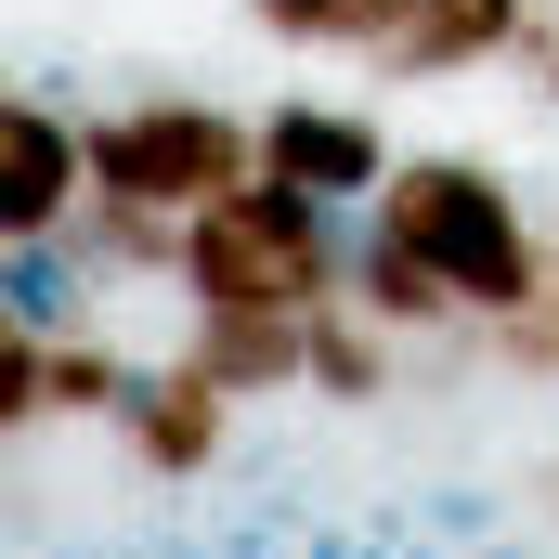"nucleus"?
Returning a JSON list of instances; mask_svg holds the SVG:
<instances>
[{"instance_id":"nucleus-13","label":"nucleus","mask_w":559,"mask_h":559,"mask_svg":"<svg viewBox=\"0 0 559 559\" xmlns=\"http://www.w3.org/2000/svg\"><path fill=\"white\" fill-rule=\"evenodd\" d=\"M143 365H118L105 338H79V325H52V417H118L131 404Z\"/></svg>"},{"instance_id":"nucleus-6","label":"nucleus","mask_w":559,"mask_h":559,"mask_svg":"<svg viewBox=\"0 0 559 559\" xmlns=\"http://www.w3.org/2000/svg\"><path fill=\"white\" fill-rule=\"evenodd\" d=\"M261 169L299 182V195H325V209H352V195L391 182V143H378V118H352V105H274L261 118Z\"/></svg>"},{"instance_id":"nucleus-10","label":"nucleus","mask_w":559,"mask_h":559,"mask_svg":"<svg viewBox=\"0 0 559 559\" xmlns=\"http://www.w3.org/2000/svg\"><path fill=\"white\" fill-rule=\"evenodd\" d=\"M66 248L105 274H182V209H143V195H92L79 222H66Z\"/></svg>"},{"instance_id":"nucleus-4","label":"nucleus","mask_w":559,"mask_h":559,"mask_svg":"<svg viewBox=\"0 0 559 559\" xmlns=\"http://www.w3.org/2000/svg\"><path fill=\"white\" fill-rule=\"evenodd\" d=\"M118 442H131V468H156V481H195V468H222V442H235V391H222L195 352H169V365L131 378Z\"/></svg>"},{"instance_id":"nucleus-11","label":"nucleus","mask_w":559,"mask_h":559,"mask_svg":"<svg viewBox=\"0 0 559 559\" xmlns=\"http://www.w3.org/2000/svg\"><path fill=\"white\" fill-rule=\"evenodd\" d=\"M378 338H391V325H378L365 299H352V312H338V299H312V391H325V404H378V378H391V352H378Z\"/></svg>"},{"instance_id":"nucleus-3","label":"nucleus","mask_w":559,"mask_h":559,"mask_svg":"<svg viewBox=\"0 0 559 559\" xmlns=\"http://www.w3.org/2000/svg\"><path fill=\"white\" fill-rule=\"evenodd\" d=\"M92 131V195H143V209H209L235 182H261V131L222 118V105H118V118H79Z\"/></svg>"},{"instance_id":"nucleus-15","label":"nucleus","mask_w":559,"mask_h":559,"mask_svg":"<svg viewBox=\"0 0 559 559\" xmlns=\"http://www.w3.org/2000/svg\"><path fill=\"white\" fill-rule=\"evenodd\" d=\"M481 325H495V352H508L521 378H559V286L534 299V312H481Z\"/></svg>"},{"instance_id":"nucleus-9","label":"nucleus","mask_w":559,"mask_h":559,"mask_svg":"<svg viewBox=\"0 0 559 559\" xmlns=\"http://www.w3.org/2000/svg\"><path fill=\"white\" fill-rule=\"evenodd\" d=\"M352 299H365L391 338H404V325H455V312H468V299H455V274H442L429 248H404L391 222L365 235V261H352Z\"/></svg>"},{"instance_id":"nucleus-1","label":"nucleus","mask_w":559,"mask_h":559,"mask_svg":"<svg viewBox=\"0 0 559 559\" xmlns=\"http://www.w3.org/2000/svg\"><path fill=\"white\" fill-rule=\"evenodd\" d=\"M378 222L429 248L468 312H534L559 286V248L521 235V209H508V182L481 169V156H391V182H378Z\"/></svg>"},{"instance_id":"nucleus-7","label":"nucleus","mask_w":559,"mask_h":559,"mask_svg":"<svg viewBox=\"0 0 559 559\" xmlns=\"http://www.w3.org/2000/svg\"><path fill=\"white\" fill-rule=\"evenodd\" d=\"M235 404H274L312 391V312H248V299H195V338H182Z\"/></svg>"},{"instance_id":"nucleus-14","label":"nucleus","mask_w":559,"mask_h":559,"mask_svg":"<svg viewBox=\"0 0 559 559\" xmlns=\"http://www.w3.org/2000/svg\"><path fill=\"white\" fill-rule=\"evenodd\" d=\"M39 417H52V325L0 312V429H39Z\"/></svg>"},{"instance_id":"nucleus-16","label":"nucleus","mask_w":559,"mask_h":559,"mask_svg":"<svg viewBox=\"0 0 559 559\" xmlns=\"http://www.w3.org/2000/svg\"><path fill=\"white\" fill-rule=\"evenodd\" d=\"M248 13H261L274 39H352V13H365V0H248Z\"/></svg>"},{"instance_id":"nucleus-8","label":"nucleus","mask_w":559,"mask_h":559,"mask_svg":"<svg viewBox=\"0 0 559 559\" xmlns=\"http://www.w3.org/2000/svg\"><path fill=\"white\" fill-rule=\"evenodd\" d=\"M534 39V0H417V26L378 52L391 79H455V66H495Z\"/></svg>"},{"instance_id":"nucleus-5","label":"nucleus","mask_w":559,"mask_h":559,"mask_svg":"<svg viewBox=\"0 0 559 559\" xmlns=\"http://www.w3.org/2000/svg\"><path fill=\"white\" fill-rule=\"evenodd\" d=\"M79 195H92V131L52 118L39 92H13L0 105V235H66Z\"/></svg>"},{"instance_id":"nucleus-12","label":"nucleus","mask_w":559,"mask_h":559,"mask_svg":"<svg viewBox=\"0 0 559 559\" xmlns=\"http://www.w3.org/2000/svg\"><path fill=\"white\" fill-rule=\"evenodd\" d=\"M79 299H92V261L66 235H13V286H0L13 325H79Z\"/></svg>"},{"instance_id":"nucleus-2","label":"nucleus","mask_w":559,"mask_h":559,"mask_svg":"<svg viewBox=\"0 0 559 559\" xmlns=\"http://www.w3.org/2000/svg\"><path fill=\"white\" fill-rule=\"evenodd\" d=\"M169 286L182 299H248V312H312V299H338V222H325V195L261 169V182H235L182 222Z\"/></svg>"}]
</instances>
